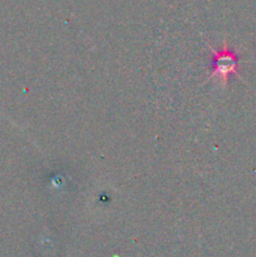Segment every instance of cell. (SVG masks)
<instances>
[{
  "mask_svg": "<svg viewBox=\"0 0 256 257\" xmlns=\"http://www.w3.org/2000/svg\"><path fill=\"white\" fill-rule=\"evenodd\" d=\"M238 55L227 47L213 52L212 75L222 83L227 82L231 74H237Z\"/></svg>",
  "mask_w": 256,
  "mask_h": 257,
  "instance_id": "obj_1",
  "label": "cell"
}]
</instances>
